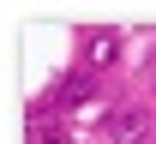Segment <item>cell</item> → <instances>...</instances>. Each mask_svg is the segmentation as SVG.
<instances>
[{"instance_id": "obj_4", "label": "cell", "mask_w": 156, "mask_h": 144, "mask_svg": "<svg viewBox=\"0 0 156 144\" xmlns=\"http://www.w3.org/2000/svg\"><path fill=\"white\" fill-rule=\"evenodd\" d=\"M42 144H72V138H66V132H42Z\"/></svg>"}, {"instance_id": "obj_1", "label": "cell", "mask_w": 156, "mask_h": 144, "mask_svg": "<svg viewBox=\"0 0 156 144\" xmlns=\"http://www.w3.org/2000/svg\"><path fill=\"white\" fill-rule=\"evenodd\" d=\"M102 126H108V144H144L150 138V114L144 108H114Z\"/></svg>"}, {"instance_id": "obj_3", "label": "cell", "mask_w": 156, "mask_h": 144, "mask_svg": "<svg viewBox=\"0 0 156 144\" xmlns=\"http://www.w3.org/2000/svg\"><path fill=\"white\" fill-rule=\"evenodd\" d=\"M90 90H96V72H66V78L54 84V96H48V102H84Z\"/></svg>"}, {"instance_id": "obj_2", "label": "cell", "mask_w": 156, "mask_h": 144, "mask_svg": "<svg viewBox=\"0 0 156 144\" xmlns=\"http://www.w3.org/2000/svg\"><path fill=\"white\" fill-rule=\"evenodd\" d=\"M120 60V36L114 30H90V42H84V72H102V66Z\"/></svg>"}]
</instances>
